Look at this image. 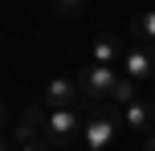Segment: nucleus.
I'll list each match as a JSON object with an SVG mask.
<instances>
[{"label":"nucleus","instance_id":"f257e3e1","mask_svg":"<svg viewBox=\"0 0 155 151\" xmlns=\"http://www.w3.org/2000/svg\"><path fill=\"white\" fill-rule=\"evenodd\" d=\"M74 78H78L82 98L102 102V98H110V94H114V86H118V65H98V61H90V65H82Z\"/></svg>","mask_w":155,"mask_h":151},{"label":"nucleus","instance_id":"f03ea898","mask_svg":"<svg viewBox=\"0 0 155 151\" xmlns=\"http://www.w3.org/2000/svg\"><path fill=\"white\" fill-rule=\"evenodd\" d=\"M86 147L90 151H106L110 143L118 139V106H102L86 119V131H82Z\"/></svg>","mask_w":155,"mask_h":151},{"label":"nucleus","instance_id":"7ed1b4c3","mask_svg":"<svg viewBox=\"0 0 155 151\" xmlns=\"http://www.w3.org/2000/svg\"><path fill=\"white\" fill-rule=\"evenodd\" d=\"M86 131V119H82V110H49V119H45V143L49 147H70L78 135Z\"/></svg>","mask_w":155,"mask_h":151},{"label":"nucleus","instance_id":"20e7f679","mask_svg":"<svg viewBox=\"0 0 155 151\" xmlns=\"http://www.w3.org/2000/svg\"><path fill=\"white\" fill-rule=\"evenodd\" d=\"M45 119H49L45 102L25 106L21 119H16V127H12V143H16V147H25V143H41V139H45Z\"/></svg>","mask_w":155,"mask_h":151},{"label":"nucleus","instance_id":"39448f33","mask_svg":"<svg viewBox=\"0 0 155 151\" xmlns=\"http://www.w3.org/2000/svg\"><path fill=\"white\" fill-rule=\"evenodd\" d=\"M123 78L139 82H155V45H131L123 57Z\"/></svg>","mask_w":155,"mask_h":151},{"label":"nucleus","instance_id":"423d86ee","mask_svg":"<svg viewBox=\"0 0 155 151\" xmlns=\"http://www.w3.org/2000/svg\"><path fill=\"white\" fill-rule=\"evenodd\" d=\"M41 102H45V110H74V106L82 102L78 78H53L45 90H41Z\"/></svg>","mask_w":155,"mask_h":151},{"label":"nucleus","instance_id":"0eeeda50","mask_svg":"<svg viewBox=\"0 0 155 151\" xmlns=\"http://www.w3.org/2000/svg\"><path fill=\"white\" fill-rule=\"evenodd\" d=\"M123 123H127L131 135L147 139L155 131V98H135L131 106H123Z\"/></svg>","mask_w":155,"mask_h":151},{"label":"nucleus","instance_id":"6e6552de","mask_svg":"<svg viewBox=\"0 0 155 151\" xmlns=\"http://www.w3.org/2000/svg\"><path fill=\"white\" fill-rule=\"evenodd\" d=\"M123 41L114 37V33H102L98 41H94V49H90V61H98V65H123Z\"/></svg>","mask_w":155,"mask_h":151},{"label":"nucleus","instance_id":"1a4fd4ad","mask_svg":"<svg viewBox=\"0 0 155 151\" xmlns=\"http://www.w3.org/2000/svg\"><path fill=\"white\" fill-rule=\"evenodd\" d=\"M131 37L135 45H155V12H139L131 21Z\"/></svg>","mask_w":155,"mask_h":151},{"label":"nucleus","instance_id":"9d476101","mask_svg":"<svg viewBox=\"0 0 155 151\" xmlns=\"http://www.w3.org/2000/svg\"><path fill=\"white\" fill-rule=\"evenodd\" d=\"M135 98H139V90H135V82L131 78H118V86H114V94H110V102L123 110V106H131Z\"/></svg>","mask_w":155,"mask_h":151},{"label":"nucleus","instance_id":"9b49d317","mask_svg":"<svg viewBox=\"0 0 155 151\" xmlns=\"http://www.w3.org/2000/svg\"><path fill=\"white\" fill-rule=\"evenodd\" d=\"M53 8H57V12H61V16H70V21H74V16H82L86 0H53Z\"/></svg>","mask_w":155,"mask_h":151},{"label":"nucleus","instance_id":"f8f14e48","mask_svg":"<svg viewBox=\"0 0 155 151\" xmlns=\"http://www.w3.org/2000/svg\"><path fill=\"white\" fill-rule=\"evenodd\" d=\"M16 151H53V147H49L45 139H41V143H25V147H16Z\"/></svg>","mask_w":155,"mask_h":151},{"label":"nucleus","instance_id":"ddd939ff","mask_svg":"<svg viewBox=\"0 0 155 151\" xmlns=\"http://www.w3.org/2000/svg\"><path fill=\"white\" fill-rule=\"evenodd\" d=\"M143 151H155V131H151L147 139H143Z\"/></svg>","mask_w":155,"mask_h":151}]
</instances>
